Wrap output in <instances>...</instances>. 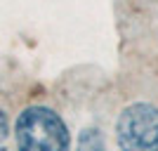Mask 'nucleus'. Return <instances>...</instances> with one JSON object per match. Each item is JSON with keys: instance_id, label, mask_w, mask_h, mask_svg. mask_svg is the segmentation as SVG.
Listing matches in <instances>:
<instances>
[{"instance_id": "4", "label": "nucleus", "mask_w": 158, "mask_h": 151, "mask_svg": "<svg viewBox=\"0 0 158 151\" xmlns=\"http://www.w3.org/2000/svg\"><path fill=\"white\" fill-rule=\"evenodd\" d=\"M7 139H10V123L5 111L0 109V151H7Z\"/></svg>"}, {"instance_id": "1", "label": "nucleus", "mask_w": 158, "mask_h": 151, "mask_svg": "<svg viewBox=\"0 0 158 151\" xmlns=\"http://www.w3.org/2000/svg\"><path fill=\"white\" fill-rule=\"evenodd\" d=\"M19 151H69L71 135L59 113L47 106H28L19 113L14 125Z\"/></svg>"}, {"instance_id": "3", "label": "nucleus", "mask_w": 158, "mask_h": 151, "mask_svg": "<svg viewBox=\"0 0 158 151\" xmlns=\"http://www.w3.org/2000/svg\"><path fill=\"white\" fill-rule=\"evenodd\" d=\"M78 151H104V137L99 130L87 128L78 135Z\"/></svg>"}, {"instance_id": "2", "label": "nucleus", "mask_w": 158, "mask_h": 151, "mask_svg": "<svg viewBox=\"0 0 158 151\" xmlns=\"http://www.w3.org/2000/svg\"><path fill=\"white\" fill-rule=\"evenodd\" d=\"M116 132L123 151H158V109L151 104L127 106Z\"/></svg>"}]
</instances>
